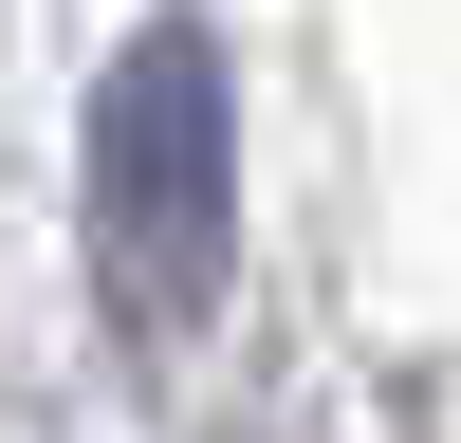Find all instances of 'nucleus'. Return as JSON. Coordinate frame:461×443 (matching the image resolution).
Here are the masks:
<instances>
[{"label": "nucleus", "instance_id": "1", "mask_svg": "<svg viewBox=\"0 0 461 443\" xmlns=\"http://www.w3.org/2000/svg\"><path fill=\"white\" fill-rule=\"evenodd\" d=\"M74 222H93V295L167 351L240 277V93H221L203 19H148L93 74V148H74Z\"/></svg>", "mask_w": 461, "mask_h": 443}]
</instances>
